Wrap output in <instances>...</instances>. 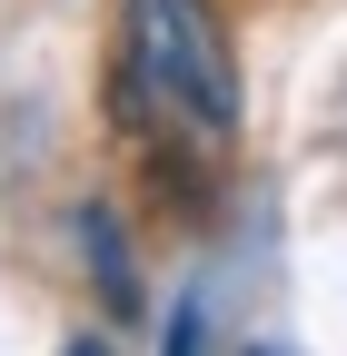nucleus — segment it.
<instances>
[{"mask_svg":"<svg viewBox=\"0 0 347 356\" xmlns=\"http://www.w3.org/2000/svg\"><path fill=\"white\" fill-rule=\"evenodd\" d=\"M159 356H199V307H179V317H169V346Z\"/></svg>","mask_w":347,"mask_h":356,"instance_id":"3","label":"nucleus"},{"mask_svg":"<svg viewBox=\"0 0 347 356\" xmlns=\"http://www.w3.org/2000/svg\"><path fill=\"white\" fill-rule=\"evenodd\" d=\"M119 119L159 149H229L238 139V50L219 0H119V70H109Z\"/></svg>","mask_w":347,"mask_h":356,"instance_id":"1","label":"nucleus"},{"mask_svg":"<svg viewBox=\"0 0 347 356\" xmlns=\"http://www.w3.org/2000/svg\"><path fill=\"white\" fill-rule=\"evenodd\" d=\"M248 356H288V346H248Z\"/></svg>","mask_w":347,"mask_h":356,"instance_id":"5","label":"nucleus"},{"mask_svg":"<svg viewBox=\"0 0 347 356\" xmlns=\"http://www.w3.org/2000/svg\"><path fill=\"white\" fill-rule=\"evenodd\" d=\"M79 238H90V257H100V297L129 317V307H139V277H129V248H119V228H109V208L79 218Z\"/></svg>","mask_w":347,"mask_h":356,"instance_id":"2","label":"nucleus"},{"mask_svg":"<svg viewBox=\"0 0 347 356\" xmlns=\"http://www.w3.org/2000/svg\"><path fill=\"white\" fill-rule=\"evenodd\" d=\"M60 356H109V337H70V346H60Z\"/></svg>","mask_w":347,"mask_h":356,"instance_id":"4","label":"nucleus"}]
</instances>
